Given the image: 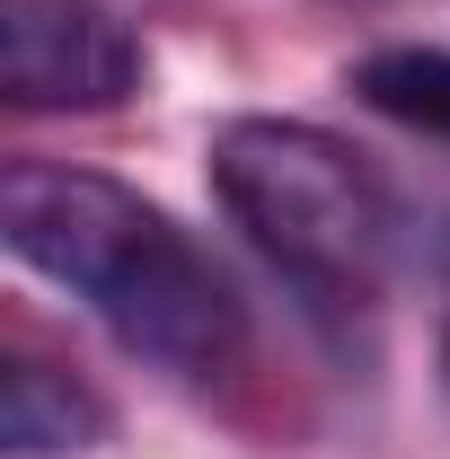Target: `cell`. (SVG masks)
I'll list each match as a JSON object with an SVG mask.
<instances>
[{
  "label": "cell",
  "mask_w": 450,
  "mask_h": 459,
  "mask_svg": "<svg viewBox=\"0 0 450 459\" xmlns=\"http://www.w3.org/2000/svg\"><path fill=\"white\" fill-rule=\"evenodd\" d=\"M0 238L18 265L54 274L115 327L124 353L160 362L169 380H229L247 353V300L229 291L212 247L177 230L151 195L98 169L18 160L0 177Z\"/></svg>",
  "instance_id": "6da1fadb"
},
{
  "label": "cell",
  "mask_w": 450,
  "mask_h": 459,
  "mask_svg": "<svg viewBox=\"0 0 450 459\" xmlns=\"http://www.w3.org/2000/svg\"><path fill=\"white\" fill-rule=\"evenodd\" d=\"M212 186L229 221L256 238V256L291 274L318 309H362L380 291L397 212L362 151L291 115H229L212 133Z\"/></svg>",
  "instance_id": "7a4b0ae2"
},
{
  "label": "cell",
  "mask_w": 450,
  "mask_h": 459,
  "mask_svg": "<svg viewBox=\"0 0 450 459\" xmlns=\"http://www.w3.org/2000/svg\"><path fill=\"white\" fill-rule=\"evenodd\" d=\"M142 89V45L107 0H0V98L18 115H107Z\"/></svg>",
  "instance_id": "3957f363"
},
{
  "label": "cell",
  "mask_w": 450,
  "mask_h": 459,
  "mask_svg": "<svg viewBox=\"0 0 450 459\" xmlns=\"http://www.w3.org/2000/svg\"><path fill=\"white\" fill-rule=\"evenodd\" d=\"M107 398L89 380L54 371L45 353H9L0 362V451L9 459H71L107 442Z\"/></svg>",
  "instance_id": "277c9868"
},
{
  "label": "cell",
  "mask_w": 450,
  "mask_h": 459,
  "mask_svg": "<svg viewBox=\"0 0 450 459\" xmlns=\"http://www.w3.org/2000/svg\"><path fill=\"white\" fill-rule=\"evenodd\" d=\"M353 89L389 124L424 133V142H450V45H389L353 71Z\"/></svg>",
  "instance_id": "5b68a950"
}]
</instances>
